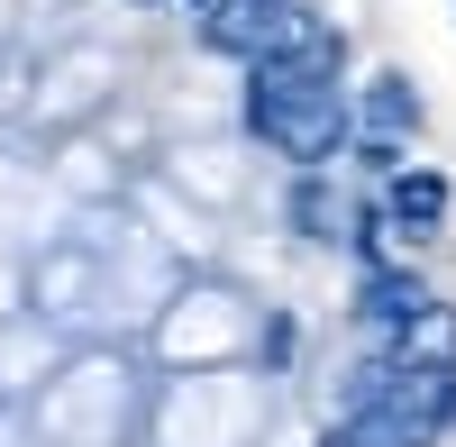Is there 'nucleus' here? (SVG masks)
Returning a JSON list of instances; mask_svg holds the SVG:
<instances>
[{"instance_id": "nucleus-1", "label": "nucleus", "mask_w": 456, "mask_h": 447, "mask_svg": "<svg viewBox=\"0 0 456 447\" xmlns=\"http://www.w3.org/2000/svg\"><path fill=\"white\" fill-rule=\"evenodd\" d=\"M247 137L274 146L292 174H329L338 146L356 137L347 83H338V73H311V64H247Z\"/></svg>"}, {"instance_id": "nucleus-7", "label": "nucleus", "mask_w": 456, "mask_h": 447, "mask_svg": "<svg viewBox=\"0 0 456 447\" xmlns=\"http://www.w3.org/2000/svg\"><path fill=\"white\" fill-rule=\"evenodd\" d=\"M137 10H165V0H137Z\"/></svg>"}, {"instance_id": "nucleus-5", "label": "nucleus", "mask_w": 456, "mask_h": 447, "mask_svg": "<svg viewBox=\"0 0 456 447\" xmlns=\"http://www.w3.org/2000/svg\"><path fill=\"white\" fill-rule=\"evenodd\" d=\"M420 128V92L402 83V73H384V83L365 92V137H411Z\"/></svg>"}, {"instance_id": "nucleus-8", "label": "nucleus", "mask_w": 456, "mask_h": 447, "mask_svg": "<svg viewBox=\"0 0 456 447\" xmlns=\"http://www.w3.org/2000/svg\"><path fill=\"white\" fill-rule=\"evenodd\" d=\"M329 447H338V438H329Z\"/></svg>"}, {"instance_id": "nucleus-2", "label": "nucleus", "mask_w": 456, "mask_h": 447, "mask_svg": "<svg viewBox=\"0 0 456 447\" xmlns=\"http://www.w3.org/2000/svg\"><path fill=\"white\" fill-rule=\"evenodd\" d=\"M447 210H456V192H447L438 165H402V174H384V229H393V238L429 247V238L447 229Z\"/></svg>"}, {"instance_id": "nucleus-6", "label": "nucleus", "mask_w": 456, "mask_h": 447, "mask_svg": "<svg viewBox=\"0 0 456 447\" xmlns=\"http://www.w3.org/2000/svg\"><path fill=\"white\" fill-rule=\"evenodd\" d=\"M183 10H210V0H183Z\"/></svg>"}, {"instance_id": "nucleus-3", "label": "nucleus", "mask_w": 456, "mask_h": 447, "mask_svg": "<svg viewBox=\"0 0 456 447\" xmlns=\"http://www.w3.org/2000/svg\"><path fill=\"white\" fill-rule=\"evenodd\" d=\"M420 311H438V292H429L420 274H402V265H374V274H365V302H356V320H365L384 347H393V338H402V329L420 320Z\"/></svg>"}, {"instance_id": "nucleus-4", "label": "nucleus", "mask_w": 456, "mask_h": 447, "mask_svg": "<svg viewBox=\"0 0 456 447\" xmlns=\"http://www.w3.org/2000/svg\"><path fill=\"white\" fill-rule=\"evenodd\" d=\"M292 229H301V238H347L356 210H347V192H338L329 174H301V183H292Z\"/></svg>"}]
</instances>
